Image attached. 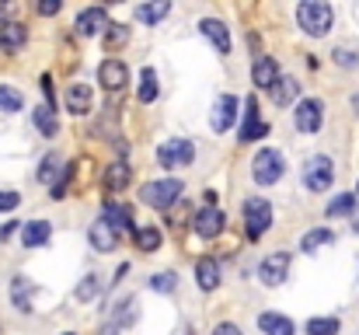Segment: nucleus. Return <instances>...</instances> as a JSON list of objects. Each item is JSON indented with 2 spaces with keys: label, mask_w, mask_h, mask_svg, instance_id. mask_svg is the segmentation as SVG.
Here are the masks:
<instances>
[{
  "label": "nucleus",
  "mask_w": 359,
  "mask_h": 335,
  "mask_svg": "<svg viewBox=\"0 0 359 335\" xmlns=\"http://www.w3.org/2000/svg\"><path fill=\"white\" fill-rule=\"evenodd\" d=\"M335 241V234L328 230V227H318V230H307L304 234V241H300V251H314V248H321V244H332Z\"/></svg>",
  "instance_id": "31"
},
{
  "label": "nucleus",
  "mask_w": 359,
  "mask_h": 335,
  "mask_svg": "<svg viewBox=\"0 0 359 335\" xmlns=\"http://www.w3.org/2000/svg\"><path fill=\"white\" fill-rule=\"evenodd\" d=\"M32 294H35V283L32 280H25V276H18L14 283H11V297H14V308L18 311H32Z\"/></svg>",
  "instance_id": "25"
},
{
  "label": "nucleus",
  "mask_w": 359,
  "mask_h": 335,
  "mask_svg": "<svg viewBox=\"0 0 359 335\" xmlns=\"http://www.w3.org/2000/svg\"><path fill=\"white\" fill-rule=\"evenodd\" d=\"M283 171H286V157H283L279 150H272V147L258 150L255 161H251V178H255L258 185H276V182L283 178Z\"/></svg>",
  "instance_id": "4"
},
{
  "label": "nucleus",
  "mask_w": 359,
  "mask_h": 335,
  "mask_svg": "<svg viewBox=\"0 0 359 335\" xmlns=\"http://www.w3.org/2000/svg\"><path fill=\"white\" fill-rule=\"evenodd\" d=\"M157 91H161V88H157V74L147 67V70L140 74V102H143V105L157 102Z\"/></svg>",
  "instance_id": "30"
},
{
  "label": "nucleus",
  "mask_w": 359,
  "mask_h": 335,
  "mask_svg": "<svg viewBox=\"0 0 359 335\" xmlns=\"http://www.w3.org/2000/svg\"><path fill=\"white\" fill-rule=\"evenodd\" d=\"M98 290H102V280H98V276H88V280L77 287V301H91Z\"/></svg>",
  "instance_id": "39"
},
{
  "label": "nucleus",
  "mask_w": 359,
  "mask_h": 335,
  "mask_svg": "<svg viewBox=\"0 0 359 335\" xmlns=\"http://www.w3.org/2000/svg\"><path fill=\"white\" fill-rule=\"evenodd\" d=\"M60 175H63V168H60V154H46L42 164H39V182H42V185H56Z\"/></svg>",
  "instance_id": "29"
},
{
  "label": "nucleus",
  "mask_w": 359,
  "mask_h": 335,
  "mask_svg": "<svg viewBox=\"0 0 359 335\" xmlns=\"http://www.w3.org/2000/svg\"><path fill=\"white\" fill-rule=\"evenodd\" d=\"M293 122H297V129L300 133H318L321 129V122H325V109H321V102L318 98H304L297 112H293Z\"/></svg>",
  "instance_id": "9"
},
{
  "label": "nucleus",
  "mask_w": 359,
  "mask_h": 335,
  "mask_svg": "<svg viewBox=\"0 0 359 335\" xmlns=\"http://www.w3.org/2000/svg\"><path fill=\"white\" fill-rule=\"evenodd\" d=\"M241 214H244V234H248L251 241H258V237L272 227V203H269V199H262V196L244 199Z\"/></svg>",
  "instance_id": "3"
},
{
  "label": "nucleus",
  "mask_w": 359,
  "mask_h": 335,
  "mask_svg": "<svg viewBox=\"0 0 359 335\" xmlns=\"http://www.w3.org/2000/svg\"><path fill=\"white\" fill-rule=\"evenodd\" d=\"M356 210V196L353 192H342V196H335L332 203H328V217H346V214H353Z\"/></svg>",
  "instance_id": "34"
},
{
  "label": "nucleus",
  "mask_w": 359,
  "mask_h": 335,
  "mask_svg": "<svg viewBox=\"0 0 359 335\" xmlns=\"http://www.w3.org/2000/svg\"><path fill=\"white\" fill-rule=\"evenodd\" d=\"M251 77H255V84H258L262 91H269V88H272V84H276L283 74H279V63H276L272 56H258V60H255V70H251Z\"/></svg>",
  "instance_id": "17"
},
{
  "label": "nucleus",
  "mask_w": 359,
  "mask_h": 335,
  "mask_svg": "<svg viewBox=\"0 0 359 335\" xmlns=\"http://www.w3.org/2000/svg\"><path fill=\"white\" fill-rule=\"evenodd\" d=\"M339 329H342L339 318H311V322L304 325L307 335H339Z\"/></svg>",
  "instance_id": "32"
},
{
  "label": "nucleus",
  "mask_w": 359,
  "mask_h": 335,
  "mask_svg": "<svg viewBox=\"0 0 359 335\" xmlns=\"http://www.w3.org/2000/svg\"><path fill=\"white\" fill-rule=\"evenodd\" d=\"M102 221L109 223L116 234H119V230L136 234V227H133V223H136V217H133V210H129V206H119V203H105V206H102Z\"/></svg>",
  "instance_id": "15"
},
{
  "label": "nucleus",
  "mask_w": 359,
  "mask_h": 335,
  "mask_svg": "<svg viewBox=\"0 0 359 335\" xmlns=\"http://www.w3.org/2000/svg\"><path fill=\"white\" fill-rule=\"evenodd\" d=\"M98 84H102L105 91H122V88L129 84L126 63H122V60H105V63L98 67Z\"/></svg>",
  "instance_id": "10"
},
{
  "label": "nucleus",
  "mask_w": 359,
  "mask_h": 335,
  "mask_svg": "<svg viewBox=\"0 0 359 335\" xmlns=\"http://www.w3.org/2000/svg\"><path fill=\"white\" fill-rule=\"evenodd\" d=\"M213 335H241V329L238 325H231V322H224V325H217V329H213Z\"/></svg>",
  "instance_id": "43"
},
{
  "label": "nucleus",
  "mask_w": 359,
  "mask_h": 335,
  "mask_svg": "<svg viewBox=\"0 0 359 335\" xmlns=\"http://www.w3.org/2000/svg\"><path fill=\"white\" fill-rule=\"evenodd\" d=\"M297 91H300V84H297L293 77H279V81L269 88V95H272L276 105H290V102L297 98Z\"/></svg>",
  "instance_id": "26"
},
{
  "label": "nucleus",
  "mask_w": 359,
  "mask_h": 335,
  "mask_svg": "<svg viewBox=\"0 0 359 335\" xmlns=\"http://www.w3.org/2000/svg\"><path fill=\"white\" fill-rule=\"evenodd\" d=\"M25 105V98H21V91L18 88H7V84H0V112H21Z\"/></svg>",
  "instance_id": "33"
},
{
  "label": "nucleus",
  "mask_w": 359,
  "mask_h": 335,
  "mask_svg": "<svg viewBox=\"0 0 359 335\" xmlns=\"http://www.w3.org/2000/svg\"><path fill=\"white\" fill-rule=\"evenodd\" d=\"M74 171H77V164H74V161H70V164H63V175H60V182L53 185V199H63V196H67V185H70Z\"/></svg>",
  "instance_id": "38"
},
{
  "label": "nucleus",
  "mask_w": 359,
  "mask_h": 335,
  "mask_svg": "<svg viewBox=\"0 0 359 335\" xmlns=\"http://www.w3.org/2000/svg\"><path fill=\"white\" fill-rule=\"evenodd\" d=\"M196 283H199V290H217V283H220L217 258H199L196 262Z\"/></svg>",
  "instance_id": "22"
},
{
  "label": "nucleus",
  "mask_w": 359,
  "mask_h": 335,
  "mask_svg": "<svg viewBox=\"0 0 359 335\" xmlns=\"http://www.w3.org/2000/svg\"><path fill=\"white\" fill-rule=\"evenodd\" d=\"M258 329H262L265 335H297L293 322H290V318H283V315H276V311L258 315Z\"/></svg>",
  "instance_id": "21"
},
{
  "label": "nucleus",
  "mask_w": 359,
  "mask_h": 335,
  "mask_svg": "<svg viewBox=\"0 0 359 335\" xmlns=\"http://www.w3.org/2000/svg\"><path fill=\"white\" fill-rule=\"evenodd\" d=\"M335 63H339V67H356L359 56L356 53H349V49H335Z\"/></svg>",
  "instance_id": "41"
},
{
  "label": "nucleus",
  "mask_w": 359,
  "mask_h": 335,
  "mask_svg": "<svg viewBox=\"0 0 359 335\" xmlns=\"http://www.w3.org/2000/svg\"><path fill=\"white\" fill-rule=\"evenodd\" d=\"M25 42H28V32H25L21 21H4L0 25V49L4 53H18Z\"/></svg>",
  "instance_id": "18"
},
{
  "label": "nucleus",
  "mask_w": 359,
  "mask_h": 335,
  "mask_svg": "<svg viewBox=\"0 0 359 335\" xmlns=\"http://www.w3.org/2000/svg\"><path fill=\"white\" fill-rule=\"evenodd\" d=\"M192 157H196V147H192V140H164L161 147H157V161H161V168H189L192 164Z\"/></svg>",
  "instance_id": "6"
},
{
  "label": "nucleus",
  "mask_w": 359,
  "mask_h": 335,
  "mask_svg": "<svg viewBox=\"0 0 359 335\" xmlns=\"http://www.w3.org/2000/svg\"><path fill=\"white\" fill-rule=\"evenodd\" d=\"M286 276H290V255H286V251H272V255L258 265V280H262L265 287H283Z\"/></svg>",
  "instance_id": "7"
},
{
  "label": "nucleus",
  "mask_w": 359,
  "mask_h": 335,
  "mask_svg": "<svg viewBox=\"0 0 359 335\" xmlns=\"http://www.w3.org/2000/svg\"><path fill=\"white\" fill-rule=\"evenodd\" d=\"M353 109H356V115H359V95H353Z\"/></svg>",
  "instance_id": "45"
},
{
  "label": "nucleus",
  "mask_w": 359,
  "mask_h": 335,
  "mask_svg": "<svg viewBox=\"0 0 359 335\" xmlns=\"http://www.w3.org/2000/svg\"><path fill=\"white\" fill-rule=\"evenodd\" d=\"M234 115H238V98L234 95H220L217 105H213V115H210V126L217 133H227L234 126Z\"/></svg>",
  "instance_id": "12"
},
{
  "label": "nucleus",
  "mask_w": 359,
  "mask_h": 335,
  "mask_svg": "<svg viewBox=\"0 0 359 335\" xmlns=\"http://www.w3.org/2000/svg\"><path fill=\"white\" fill-rule=\"evenodd\" d=\"M129 178H133V168L126 164V161H116V164H109L105 168V189L109 192H119L129 185Z\"/></svg>",
  "instance_id": "23"
},
{
  "label": "nucleus",
  "mask_w": 359,
  "mask_h": 335,
  "mask_svg": "<svg viewBox=\"0 0 359 335\" xmlns=\"http://www.w3.org/2000/svg\"><path fill=\"white\" fill-rule=\"evenodd\" d=\"M224 223H227L224 210H217V206H206V210H199V214H196V234L210 241V237H217V234L224 230Z\"/></svg>",
  "instance_id": "13"
},
{
  "label": "nucleus",
  "mask_w": 359,
  "mask_h": 335,
  "mask_svg": "<svg viewBox=\"0 0 359 335\" xmlns=\"http://www.w3.org/2000/svg\"><path fill=\"white\" fill-rule=\"evenodd\" d=\"M133 241H136V248H140V251H147V255H150V251H157V248H161V241H164V237H161V227H136Z\"/></svg>",
  "instance_id": "27"
},
{
  "label": "nucleus",
  "mask_w": 359,
  "mask_h": 335,
  "mask_svg": "<svg viewBox=\"0 0 359 335\" xmlns=\"http://www.w3.org/2000/svg\"><path fill=\"white\" fill-rule=\"evenodd\" d=\"M18 203H21V196H18V192H11V189H4V192H0V214H11Z\"/></svg>",
  "instance_id": "40"
},
{
  "label": "nucleus",
  "mask_w": 359,
  "mask_h": 335,
  "mask_svg": "<svg viewBox=\"0 0 359 335\" xmlns=\"http://www.w3.org/2000/svg\"><path fill=\"white\" fill-rule=\"evenodd\" d=\"M74 28H77V35H84V39L98 35L102 28H109V14H105V7H88V11H81L77 21H74Z\"/></svg>",
  "instance_id": "11"
},
{
  "label": "nucleus",
  "mask_w": 359,
  "mask_h": 335,
  "mask_svg": "<svg viewBox=\"0 0 359 335\" xmlns=\"http://www.w3.org/2000/svg\"><path fill=\"white\" fill-rule=\"evenodd\" d=\"M60 7H63L60 0H42V4H39V14L49 18V14H60Z\"/></svg>",
  "instance_id": "42"
},
{
  "label": "nucleus",
  "mask_w": 359,
  "mask_h": 335,
  "mask_svg": "<svg viewBox=\"0 0 359 335\" xmlns=\"http://www.w3.org/2000/svg\"><path fill=\"white\" fill-rule=\"evenodd\" d=\"M265 133H269V122L258 119V98L251 95V98L244 102V119H241L238 136H241V143H255V140H262Z\"/></svg>",
  "instance_id": "8"
},
{
  "label": "nucleus",
  "mask_w": 359,
  "mask_h": 335,
  "mask_svg": "<svg viewBox=\"0 0 359 335\" xmlns=\"http://www.w3.org/2000/svg\"><path fill=\"white\" fill-rule=\"evenodd\" d=\"M332 182H335V164H332V157L314 154V157L304 164V185H307L311 192H328Z\"/></svg>",
  "instance_id": "5"
},
{
  "label": "nucleus",
  "mask_w": 359,
  "mask_h": 335,
  "mask_svg": "<svg viewBox=\"0 0 359 335\" xmlns=\"http://www.w3.org/2000/svg\"><path fill=\"white\" fill-rule=\"evenodd\" d=\"M168 14H171V4H168V0L143 4V7H136V11H133V18H136V21H143V25H157V21H164Z\"/></svg>",
  "instance_id": "24"
},
{
  "label": "nucleus",
  "mask_w": 359,
  "mask_h": 335,
  "mask_svg": "<svg viewBox=\"0 0 359 335\" xmlns=\"http://www.w3.org/2000/svg\"><path fill=\"white\" fill-rule=\"evenodd\" d=\"M14 227H18V223H4V227H0V237H4V241H7V237H11V234H14Z\"/></svg>",
  "instance_id": "44"
},
{
  "label": "nucleus",
  "mask_w": 359,
  "mask_h": 335,
  "mask_svg": "<svg viewBox=\"0 0 359 335\" xmlns=\"http://www.w3.org/2000/svg\"><path fill=\"white\" fill-rule=\"evenodd\" d=\"M126 39H129V28H126V25H109V28H105V35H102L105 49H112V53L119 49V46L126 42Z\"/></svg>",
  "instance_id": "35"
},
{
  "label": "nucleus",
  "mask_w": 359,
  "mask_h": 335,
  "mask_svg": "<svg viewBox=\"0 0 359 335\" xmlns=\"http://www.w3.org/2000/svg\"><path fill=\"white\" fill-rule=\"evenodd\" d=\"M182 192H185V185L178 178H161V182H147L140 189V199L147 206H154V210H171L182 199Z\"/></svg>",
  "instance_id": "2"
},
{
  "label": "nucleus",
  "mask_w": 359,
  "mask_h": 335,
  "mask_svg": "<svg viewBox=\"0 0 359 335\" xmlns=\"http://www.w3.org/2000/svg\"><path fill=\"white\" fill-rule=\"evenodd\" d=\"M297 21H300V28H304L311 39H321V35L332 32L335 11H332L328 4H321V0H304V4L297 7Z\"/></svg>",
  "instance_id": "1"
},
{
  "label": "nucleus",
  "mask_w": 359,
  "mask_h": 335,
  "mask_svg": "<svg viewBox=\"0 0 359 335\" xmlns=\"http://www.w3.org/2000/svg\"><path fill=\"white\" fill-rule=\"evenodd\" d=\"M91 244H95V251H116V244H119V234L109 227L105 221H98V223H91Z\"/></svg>",
  "instance_id": "19"
},
{
  "label": "nucleus",
  "mask_w": 359,
  "mask_h": 335,
  "mask_svg": "<svg viewBox=\"0 0 359 335\" xmlns=\"http://www.w3.org/2000/svg\"><path fill=\"white\" fill-rule=\"evenodd\" d=\"M49 234H53V227L46 221H32L21 227V244L25 248H39V244H49Z\"/></svg>",
  "instance_id": "20"
},
{
  "label": "nucleus",
  "mask_w": 359,
  "mask_h": 335,
  "mask_svg": "<svg viewBox=\"0 0 359 335\" xmlns=\"http://www.w3.org/2000/svg\"><path fill=\"white\" fill-rule=\"evenodd\" d=\"M178 287V276L175 272H157V276H150V290H157V294H171Z\"/></svg>",
  "instance_id": "37"
},
{
  "label": "nucleus",
  "mask_w": 359,
  "mask_h": 335,
  "mask_svg": "<svg viewBox=\"0 0 359 335\" xmlns=\"http://www.w3.org/2000/svg\"><path fill=\"white\" fill-rule=\"evenodd\" d=\"M356 196H359V192H356Z\"/></svg>",
  "instance_id": "47"
},
{
  "label": "nucleus",
  "mask_w": 359,
  "mask_h": 335,
  "mask_svg": "<svg viewBox=\"0 0 359 335\" xmlns=\"http://www.w3.org/2000/svg\"><path fill=\"white\" fill-rule=\"evenodd\" d=\"M32 119H35V129H39L42 136H56V129H60V122H56V109L39 105V109L32 112Z\"/></svg>",
  "instance_id": "28"
},
{
  "label": "nucleus",
  "mask_w": 359,
  "mask_h": 335,
  "mask_svg": "<svg viewBox=\"0 0 359 335\" xmlns=\"http://www.w3.org/2000/svg\"><path fill=\"white\" fill-rule=\"evenodd\" d=\"M199 32L217 46V53H220V56H227V53H231V32H227V25H224V21H217V18H203V21H199Z\"/></svg>",
  "instance_id": "14"
},
{
  "label": "nucleus",
  "mask_w": 359,
  "mask_h": 335,
  "mask_svg": "<svg viewBox=\"0 0 359 335\" xmlns=\"http://www.w3.org/2000/svg\"><path fill=\"white\" fill-rule=\"evenodd\" d=\"M63 102H67V112H70V115H88V112H91V88L81 84V81H74V84L67 88Z\"/></svg>",
  "instance_id": "16"
},
{
  "label": "nucleus",
  "mask_w": 359,
  "mask_h": 335,
  "mask_svg": "<svg viewBox=\"0 0 359 335\" xmlns=\"http://www.w3.org/2000/svg\"><path fill=\"white\" fill-rule=\"evenodd\" d=\"M63 335H70V332H63Z\"/></svg>",
  "instance_id": "46"
},
{
  "label": "nucleus",
  "mask_w": 359,
  "mask_h": 335,
  "mask_svg": "<svg viewBox=\"0 0 359 335\" xmlns=\"http://www.w3.org/2000/svg\"><path fill=\"white\" fill-rule=\"evenodd\" d=\"M140 318V304L129 297V301H122L119 304V311H116V325H133Z\"/></svg>",
  "instance_id": "36"
}]
</instances>
